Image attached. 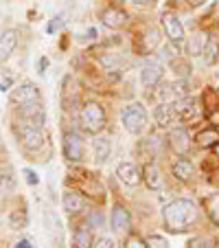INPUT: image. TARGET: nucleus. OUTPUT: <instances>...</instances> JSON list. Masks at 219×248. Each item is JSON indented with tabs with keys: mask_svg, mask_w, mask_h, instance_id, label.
Here are the masks:
<instances>
[{
	"mask_svg": "<svg viewBox=\"0 0 219 248\" xmlns=\"http://www.w3.org/2000/svg\"><path fill=\"white\" fill-rule=\"evenodd\" d=\"M173 108H175L177 119H182V121H191V119L197 117V103H195V99H191V97L175 99V101H173Z\"/></svg>",
	"mask_w": 219,
	"mask_h": 248,
	"instance_id": "9b49d317",
	"label": "nucleus"
},
{
	"mask_svg": "<svg viewBox=\"0 0 219 248\" xmlns=\"http://www.w3.org/2000/svg\"><path fill=\"white\" fill-rule=\"evenodd\" d=\"M127 14L123 9H117V7H110L101 14V22L105 24L107 29H123L127 24Z\"/></svg>",
	"mask_w": 219,
	"mask_h": 248,
	"instance_id": "ddd939ff",
	"label": "nucleus"
},
{
	"mask_svg": "<svg viewBox=\"0 0 219 248\" xmlns=\"http://www.w3.org/2000/svg\"><path fill=\"white\" fill-rule=\"evenodd\" d=\"M171 66L175 68V73L182 77V79H184V77L189 75V70H191V66H189V62H187V60H173V62H171Z\"/></svg>",
	"mask_w": 219,
	"mask_h": 248,
	"instance_id": "bb28decb",
	"label": "nucleus"
},
{
	"mask_svg": "<svg viewBox=\"0 0 219 248\" xmlns=\"http://www.w3.org/2000/svg\"><path fill=\"white\" fill-rule=\"evenodd\" d=\"M147 248H169V244L160 235H151V237H147Z\"/></svg>",
	"mask_w": 219,
	"mask_h": 248,
	"instance_id": "c756f323",
	"label": "nucleus"
},
{
	"mask_svg": "<svg viewBox=\"0 0 219 248\" xmlns=\"http://www.w3.org/2000/svg\"><path fill=\"white\" fill-rule=\"evenodd\" d=\"M11 187H14V176H11L9 171H2V173H0V193L9 191Z\"/></svg>",
	"mask_w": 219,
	"mask_h": 248,
	"instance_id": "c85d7f7f",
	"label": "nucleus"
},
{
	"mask_svg": "<svg viewBox=\"0 0 219 248\" xmlns=\"http://www.w3.org/2000/svg\"><path fill=\"white\" fill-rule=\"evenodd\" d=\"M206 33H197L195 38H193V42H191V53L193 55H202V51H204V46H206Z\"/></svg>",
	"mask_w": 219,
	"mask_h": 248,
	"instance_id": "a878e982",
	"label": "nucleus"
},
{
	"mask_svg": "<svg viewBox=\"0 0 219 248\" xmlns=\"http://www.w3.org/2000/svg\"><path fill=\"white\" fill-rule=\"evenodd\" d=\"M18 117H20V121L31 123V125H38V127H42L44 121H46V112H44V106L40 101L20 103Z\"/></svg>",
	"mask_w": 219,
	"mask_h": 248,
	"instance_id": "39448f33",
	"label": "nucleus"
},
{
	"mask_svg": "<svg viewBox=\"0 0 219 248\" xmlns=\"http://www.w3.org/2000/svg\"><path fill=\"white\" fill-rule=\"evenodd\" d=\"M173 169V176H175L177 180H182V183H189V180H193V176H195V167H193V163L189 158H175L171 165Z\"/></svg>",
	"mask_w": 219,
	"mask_h": 248,
	"instance_id": "f3484780",
	"label": "nucleus"
},
{
	"mask_svg": "<svg viewBox=\"0 0 219 248\" xmlns=\"http://www.w3.org/2000/svg\"><path fill=\"white\" fill-rule=\"evenodd\" d=\"M92 150H94L97 163H105V160L110 158V154H112V140L107 139V136H99L92 143Z\"/></svg>",
	"mask_w": 219,
	"mask_h": 248,
	"instance_id": "aec40b11",
	"label": "nucleus"
},
{
	"mask_svg": "<svg viewBox=\"0 0 219 248\" xmlns=\"http://www.w3.org/2000/svg\"><path fill=\"white\" fill-rule=\"evenodd\" d=\"M195 143L200 147H213L215 143H219V132L215 127H208V130H202L200 134L195 136Z\"/></svg>",
	"mask_w": 219,
	"mask_h": 248,
	"instance_id": "5701e85b",
	"label": "nucleus"
},
{
	"mask_svg": "<svg viewBox=\"0 0 219 248\" xmlns=\"http://www.w3.org/2000/svg\"><path fill=\"white\" fill-rule=\"evenodd\" d=\"M202 55H204V62L208 66H213L215 62H217V57H219V46H217V42L215 40H206V46H204V51H202Z\"/></svg>",
	"mask_w": 219,
	"mask_h": 248,
	"instance_id": "b1692460",
	"label": "nucleus"
},
{
	"mask_svg": "<svg viewBox=\"0 0 219 248\" xmlns=\"http://www.w3.org/2000/svg\"><path fill=\"white\" fill-rule=\"evenodd\" d=\"M15 44H18V33L14 29H9V31L0 35V64L11 57V53L15 51Z\"/></svg>",
	"mask_w": 219,
	"mask_h": 248,
	"instance_id": "a211bd4d",
	"label": "nucleus"
},
{
	"mask_svg": "<svg viewBox=\"0 0 219 248\" xmlns=\"http://www.w3.org/2000/svg\"><path fill=\"white\" fill-rule=\"evenodd\" d=\"M169 145H171V150L175 152L177 156H184L189 150H191V136H189L187 130L175 127V130L169 132Z\"/></svg>",
	"mask_w": 219,
	"mask_h": 248,
	"instance_id": "6e6552de",
	"label": "nucleus"
},
{
	"mask_svg": "<svg viewBox=\"0 0 219 248\" xmlns=\"http://www.w3.org/2000/svg\"><path fill=\"white\" fill-rule=\"evenodd\" d=\"M61 24H64V16H55V18L48 22V27H46V33L48 35H53V33H57L61 29Z\"/></svg>",
	"mask_w": 219,
	"mask_h": 248,
	"instance_id": "7c9ffc66",
	"label": "nucleus"
},
{
	"mask_svg": "<svg viewBox=\"0 0 219 248\" xmlns=\"http://www.w3.org/2000/svg\"><path fill=\"white\" fill-rule=\"evenodd\" d=\"M162 220L169 233H182L197 220V204L193 200H184V198L173 200L171 204L164 206Z\"/></svg>",
	"mask_w": 219,
	"mask_h": 248,
	"instance_id": "f257e3e1",
	"label": "nucleus"
},
{
	"mask_svg": "<svg viewBox=\"0 0 219 248\" xmlns=\"http://www.w3.org/2000/svg\"><path fill=\"white\" fill-rule=\"evenodd\" d=\"M94 248H117V239H112V237H99L97 244H94Z\"/></svg>",
	"mask_w": 219,
	"mask_h": 248,
	"instance_id": "2f4dec72",
	"label": "nucleus"
},
{
	"mask_svg": "<svg viewBox=\"0 0 219 248\" xmlns=\"http://www.w3.org/2000/svg\"><path fill=\"white\" fill-rule=\"evenodd\" d=\"M24 178H27V183L29 185H40V176L35 171H31V169H24Z\"/></svg>",
	"mask_w": 219,
	"mask_h": 248,
	"instance_id": "72a5a7b5",
	"label": "nucleus"
},
{
	"mask_svg": "<svg viewBox=\"0 0 219 248\" xmlns=\"http://www.w3.org/2000/svg\"><path fill=\"white\" fill-rule=\"evenodd\" d=\"M187 2H189L191 7H202V5L206 2V0H187Z\"/></svg>",
	"mask_w": 219,
	"mask_h": 248,
	"instance_id": "58836bf2",
	"label": "nucleus"
},
{
	"mask_svg": "<svg viewBox=\"0 0 219 248\" xmlns=\"http://www.w3.org/2000/svg\"><path fill=\"white\" fill-rule=\"evenodd\" d=\"M213 152H215V156L219 158V143H215V145H213Z\"/></svg>",
	"mask_w": 219,
	"mask_h": 248,
	"instance_id": "79ce46f5",
	"label": "nucleus"
},
{
	"mask_svg": "<svg viewBox=\"0 0 219 248\" xmlns=\"http://www.w3.org/2000/svg\"><path fill=\"white\" fill-rule=\"evenodd\" d=\"M125 248H147V242L140 237H130L125 244Z\"/></svg>",
	"mask_w": 219,
	"mask_h": 248,
	"instance_id": "473e14b6",
	"label": "nucleus"
},
{
	"mask_svg": "<svg viewBox=\"0 0 219 248\" xmlns=\"http://www.w3.org/2000/svg\"><path fill=\"white\" fill-rule=\"evenodd\" d=\"M61 204H64V211L68 216H77L86 209V198L77 191H66L64 198H61Z\"/></svg>",
	"mask_w": 219,
	"mask_h": 248,
	"instance_id": "4468645a",
	"label": "nucleus"
},
{
	"mask_svg": "<svg viewBox=\"0 0 219 248\" xmlns=\"http://www.w3.org/2000/svg\"><path fill=\"white\" fill-rule=\"evenodd\" d=\"M160 38H162V35H160L158 29H149L145 35H140L138 53H140V55H149V53H154L156 48L160 46Z\"/></svg>",
	"mask_w": 219,
	"mask_h": 248,
	"instance_id": "2eb2a0df",
	"label": "nucleus"
},
{
	"mask_svg": "<svg viewBox=\"0 0 219 248\" xmlns=\"http://www.w3.org/2000/svg\"><path fill=\"white\" fill-rule=\"evenodd\" d=\"M46 64H48V62L42 57V60H40V75H44V68H46Z\"/></svg>",
	"mask_w": 219,
	"mask_h": 248,
	"instance_id": "ea45409f",
	"label": "nucleus"
},
{
	"mask_svg": "<svg viewBox=\"0 0 219 248\" xmlns=\"http://www.w3.org/2000/svg\"><path fill=\"white\" fill-rule=\"evenodd\" d=\"M208 180H210L213 185H217V187H219V169L215 171V176H208Z\"/></svg>",
	"mask_w": 219,
	"mask_h": 248,
	"instance_id": "4c0bfd02",
	"label": "nucleus"
},
{
	"mask_svg": "<svg viewBox=\"0 0 219 248\" xmlns=\"http://www.w3.org/2000/svg\"><path fill=\"white\" fill-rule=\"evenodd\" d=\"M117 176L121 183L130 185V187H136V185H140V180H143V173L138 171V167L131 163H121L117 167Z\"/></svg>",
	"mask_w": 219,
	"mask_h": 248,
	"instance_id": "f8f14e48",
	"label": "nucleus"
},
{
	"mask_svg": "<svg viewBox=\"0 0 219 248\" xmlns=\"http://www.w3.org/2000/svg\"><path fill=\"white\" fill-rule=\"evenodd\" d=\"M162 27H164V31H167V35H169L171 42H175V44L184 42V27H182L180 18H177L175 14L164 11L162 14Z\"/></svg>",
	"mask_w": 219,
	"mask_h": 248,
	"instance_id": "423d86ee",
	"label": "nucleus"
},
{
	"mask_svg": "<svg viewBox=\"0 0 219 248\" xmlns=\"http://www.w3.org/2000/svg\"><path fill=\"white\" fill-rule=\"evenodd\" d=\"M130 224H131L130 211H127L125 206L117 204L112 209V229L117 231V233H127V231H130Z\"/></svg>",
	"mask_w": 219,
	"mask_h": 248,
	"instance_id": "6ab92c4d",
	"label": "nucleus"
},
{
	"mask_svg": "<svg viewBox=\"0 0 219 248\" xmlns=\"http://www.w3.org/2000/svg\"><path fill=\"white\" fill-rule=\"evenodd\" d=\"M158 0H131V5L140 7V9H149V7H154Z\"/></svg>",
	"mask_w": 219,
	"mask_h": 248,
	"instance_id": "c9c22d12",
	"label": "nucleus"
},
{
	"mask_svg": "<svg viewBox=\"0 0 219 248\" xmlns=\"http://www.w3.org/2000/svg\"><path fill=\"white\" fill-rule=\"evenodd\" d=\"M64 156L70 163H79L84 158V143L75 132H66L64 134Z\"/></svg>",
	"mask_w": 219,
	"mask_h": 248,
	"instance_id": "0eeeda50",
	"label": "nucleus"
},
{
	"mask_svg": "<svg viewBox=\"0 0 219 248\" xmlns=\"http://www.w3.org/2000/svg\"><path fill=\"white\" fill-rule=\"evenodd\" d=\"M73 248H92V231H90V224H81L75 229V235H73Z\"/></svg>",
	"mask_w": 219,
	"mask_h": 248,
	"instance_id": "4be33fe9",
	"label": "nucleus"
},
{
	"mask_svg": "<svg viewBox=\"0 0 219 248\" xmlns=\"http://www.w3.org/2000/svg\"><path fill=\"white\" fill-rule=\"evenodd\" d=\"M79 119H81L84 130L90 132V134H99V132L105 127V112H103V108L94 101H88L81 106Z\"/></svg>",
	"mask_w": 219,
	"mask_h": 248,
	"instance_id": "f03ea898",
	"label": "nucleus"
},
{
	"mask_svg": "<svg viewBox=\"0 0 219 248\" xmlns=\"http://www.w3.org/2000/svg\"><path fill=\"white\" fill-rule=\"evenodd\" d=\"M210 220L219 226V200H213V206H210Z\"/></svg>",
	"mask_w": 219,
	"mask_h": 248,
	"instance_id": "f704fd0d",
	"label": "nucleus"
},
{
	"mask_svg": "<svg viewBox=\"0 0 219 248\" xmlns=\"http://www.w3.org/2000/svg\"><path fill=\"white\" fill-rule=\"evenodd\" d=\"M27 222H29V217H27V211H22V209H15V211H11V216H9V226L11 229H15V231H22L24 226H27Z\"/></svg>",
	"mask_w": 219,
	"mask_h": 248,
	"instance_id": "393cba45",
	"label": "nucleus"
},
{
	"mask_svg": "<svg viewBox=\"0 0 219 248\" xmlns=\"http://www.w3.org/2000/svg\"><path fill=\"white\" fill-rule=\"evenodd\" d=\"M154 119H156V123H158V127H169L177 119L173 103H158L154 108Z\"/></svg>",
	"mask_w": 219,
	"mask_h": 248,
	"instance_id": "dca6fc26",
	"label": "nucleus"
},
{
	"mask_svg": "<svg viewBox=\"0 0 219 248\" xmlns=\"http://www.w3.org/2000/svg\"><path fill=\"white\" fill-rule=\"evenodd\" d=\"M121 121H123V127H125L130 134L138 136L147 130V112H145V108L140 106V103H131V106H127L121 114Z\"/></svg>",
	"mask_w": 219,
	"mask_h": 248,
	"instance_id": "7ed1b4c3",
	"label": "nucleus"
},
{
	"mask_svg": "<svg viewBox=\"0 0 219 248\" xmlns=\"http://www.w3.org/2000/svg\"><path fill=\"white\" fill-rule=\"evenodd\" d=\"M38 99H40V90H38V86L31 84V81L18 86V88L9 94L11 103H27V101H38Z\"/></svg>",
	"mask_w": 219,
	"mask_h": 248,
	"instance_id": "9d476101",
	"label": "nucleus"
},
{
	"mask_svg": "<svg viewBox=\"0 0 219 248\" xmlns=\"http://www.w3.org/2000/svg\"><path fill=\"white\" fill-rule=\"evenodd\" d=\"M14 248H33V246H31V242H29V239H20Z\"/></svg>",
	"mask_w": 219,
	"mask_h": 248,
	"instance_id": "e433bc0d",
	"label": "nucleus"
},
{
	"mask_svg": "<svg viewBox=\"0 0 219 248\" xmlns=\"http://www.w3.org/2000/svg\"><path fill=\"white\" fill-rule=\"evenodd\" d=\"M15 134L20 136V143H22V147H24V150H29V152H38L40 147L44 145V140H46V134H44L42 127L31 125V123H24V121L18 123V127H15Z\"/></svg>",
	"mask_w": 219,
	"mask_h": 248,
	"instance_id": "20e7f679",
	"label": "nucleus"
},
{
	"mask_svg": "<svg viewBox=\"0 0 219 248\" xmlns=\"http://www.w3.org/2000/svg\"><path fill=\"white\" fill-rule=\"evenodd\" d=\"M162 75H164V68L160 62H147V64L140 68V81H143V86H147V88L158 84V81L162 79Z\"/></svg>",
	"mask_w": 219,
	"mask_h": 248,
	"instance_id": "1a4fd4ad",
	"label": "nucleus"
},
{
	"mask_svg": "<svg viewBox=\"0 0 219 248\" xmlns=\"http://www.w3.org/2000/svg\"><path fill=\"white\" fill-rule=\"evenodd\" d=\"M189 248H215V242L210 237H193L189 242Z\"/></svg>",
	"mask_w": 219,
	"mask_h": 248,
	"instance_id": "cd10ccee",
	"label": "nucleus"
},
{
	"mask_svg": "<svg viewBox=\"0 0 219 248\" xmlns=\"http://www.w3.org/2000/svg\"><path fill=\"white\" fill-rule=\"evenodd\" d=\"M7 75H9V73H7V70H5V68H0V81L5 79V77H7Z\"/></svg>",
	"mask_w": 219,
	"mask_h": 248,
	"instance_id": "a19ab883",
	"label": "nucleus"
},
{
	"mask_svg": "<svg viewBox=\"0 0 219 248\" xmlns=\"http://www.w3.org/2000/svg\"><path fill=\"white\" fill-rule=\"evenodd\" d=\"M140 173H143V180H145V185H147L149 189H154V191H156V189L162 187V178H160V171H158V167H156L154 163H147V165L143 167V171H140Z\"/></svg>",
	"mask_w": 219,
	"mask_h": 248,
	"instance_id": "412c9836",
	"label": "nucleus"
}]
</instances>
